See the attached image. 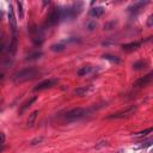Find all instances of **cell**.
Here are the masks:
<instances>
[{"instance_id": "obj_6", "label": "cell", "mask_w": 153, "mask_h": 153, "mask_svg": "<svg viewBox=\"0 0 153 153\" xmlns=\"http://www.w3.org/2000/svg\"><path fill=\"white\" fill-rule=\"evenodd\" d=\"M152 78H153V73H148V74H146V75H143V76H141V78L136 79V80L134 81L133 86H134L135 88L145 87V86H147V85L152 81Z\"/></svg>"}, {"instance_id": "obj_9", "label": "cell", "mask_w": 153, "mask_h": 153, "mask_svg": "<svg viewBox=\"0 0 153 153\" xmlns=\"http://www.w3.org/2000/svg\"><path fill=\"white\" fill-rule=\"evenodd\" d=\"M104 7H102V6H97V7H92L91 10H90V16L91 17H93V18H99V17H102L103 14H104Z\"/></svg>"}, {"instance_id": "obj_10", "label": "cell", "mask_w": 153, "mask_h": 153, "mask_svg": "<svg viewBox=\"0 0 153 153\" xmlns=\"http://www.w3.org/2000/svg\"><path fill=\"white\" fill-rule=\"evenodd\" d=\"M36 99H37V97L35 96V97H31L30 99H27L26 102H24V103H23V105H22V106H20V109H19V115H22V114H23L27 108H30V106L36 102Z\"/></svg>"}, {"instance_id": "obj_26", "label": "cell", "mask_w": 153, "mask_h": 153, "mask_svg": "<svg viewBox=\"0 0 153 153\" xmlns=\"http://www.w3.org/2000/svg\"><path fill=\"white\" fill-rule=\"evenodd\" d=\"M87 27H88V30H93V29L96 27V23H90V24L87 25Z\"/></svg>"}, {"instance_id": "obj_16", "label": "cell", "mask_w": 153, "mask_h": 153, "mask_svg": "<svg viewBox=\"0 0 153 153\" xmlns=\"http://www.w3.org/2000/svg\"><path fill=\"white\" fill-rule=\"evenodd\" d=\"M153 131V128H147V129H145V130H141V131H137V133H135L134 134V137L135 139H142V137H145V136H147L149 133H152Z\"/></svg>"}, {"instance_id": "obj_1", "label": "cell", "mask_w": 153, "mask_h": 153, "mask_svg": "<svg viewBox=\"0 0 153 153\" xmlns=\"http://www.w3.org/2000/svg\"><path fill=\"white\" fill-rule=\"evenodd\" d=\"M39 73H41V71L37 67H35V66H32V67H25L23 69L17 71L16 73H13L12 74V80L14 82H17V84L18 82L29 81V80H32V79L37 78L39 75Z\"/></svg>"}, {"instance_id": "obj_3", "label": "cell", "mask_w": 153, "mask_h": 153, "mask_svg": "<svg viewBox=\"0 0 153 153\" xmlns=\"http://www.w3.org/2000/svg\"><path fill=\"white\" fill-rule=\"evenodd\" d=\"M137 110V106L136 105H130L123 110H120L117 112H114V114H110L106 116V118L109 120H112V118H127V117H130L133 116Z\"/></svg>"}, {"instance_id": "obj_21", "label": "cell", "mask_w": 153, "mask_h": 153, "mask_svg": "<svg viewBox=\"0 0 153 153\" xmlns=\"http://www.w3.org/2000/svg\"><path fill=\"white\" fill-rule=\"evenodd\" d=\"M16 5H17V8H18V13H19V19H23V17H24V11H23V4H22L20 1H17V2H16Z\"/></svg>"}, {"instance_id": "obj_20", "label": "cell", "mask_w": 153, "mask_h": 153, "mask_svg": "<svg viewBox=\"0 0 153 153\" xmlns=\"http://www.w3.org/2000/svg\"><path fill=\"white\" fill-rule=\"evenodd\" d=\"M147 4H148V2H136V4H134L133 6H130L128 10H129L130 12H133V11L136 12V11H139L140 8H142V7H143L145 5H147Z\"/></svg>"}, {"instance_id": "obj_5", "label": "cell", "mask_w": 153, "mask_h": 153, "mask_svg": "<svg viewBox=\"0 0 153 153\" xmlns=\"http://www.w3.org/2000/svg\"><path fill=\"white\" fill-rule=\"evenodd\" d=\"M57 84V79H45L41 82H38L35 87H33V91H43V90H47V88H50L53 86H55Z\"/></svg>"}, {"instance_id": "obj_29", "label": "cell", "mask_w": 153, "mask_h": 153, "mask_svg": "<svg viewBox=\"0 0 153 153\" xmlns=\"http://www.w3.org/2000/svg\"><path fill=\"white\" fill-rule=\"evenodd\" d=\"M117 153H122V151H118V152H117Z\"/></svg>"}, {"instance_id": "obj_22", "label": "cell", "mask_w": 153, "mask_h": 153, "mask_svg": "<svg viewBox=\"0 0 153 153\" xmlns=\"http://www.w3.org/2000/svg\"><path fill=\"white\" fill-rule=\"evenodd\" d=\"M152 139H148V140H146V141H142L141 142V145L140 146H137V148H146V147H149V146H152Z\"/></svg>"}, {"instance_id": "obj_2", "label": "cell", "mask_w": 153, "mask_h": 153, "mask_svg": "<svg viewBox=\"0 0 153 153\" xmlns=\"http://www.w3.org/2000/svg\"><path fill=\"white\" fill-rule=\"evenodd\" d=\"M93 109H85V108H75V109H72L67 112H65L62 115V118L63 121L66 122H74V121H79L84 117H86L87 115L91 114Z\"/></svg>"}, {"instance_id": "obj_17", "label": "cell", "mask_w": 153, "mask_h": 153, "mask_svg": "<svg viewBox=\"0 0 153 153\" xmlns=\"http://www.w3.org/2000/svg\"><path fill=\"white\" fill-rule=\"evenodd\" d=\"M41 56H43V53L39 51V50H36V51L29 53L27 56H26V60H36V59H39Z\"/></svg>"}, {"instance_id": "obj_28", "label": "cell", "mask_w": 153, "mask_h": 153, "mask_svg": "<svg viewBox=\"0 0 153 153\" xmlns=\"http://www.w3.org/2000/svg\"><path fill=\"white\" fill-rule=\"evenodd\" d=\"M2 78H4V74H0V80H1Z\"/></svg>"}, {"instance_id": "obj_12", "label": "cell", "mask_w": 153, "mask_h": 153, "mask_svg": "<svg viewBox=\"0 0 153 153\" xmlns=\"http://www.w3.org/2000/svg\"><path fill=\"white\" fill-rule=\"evenodd\" d=\"M50 49L53 51H56V53H60V51H63L66 49V42H59V43H55L50 47Z\"/></svg>"}, {"instance_id": "obj_24", "label": "cell", "mask_w": 153, "mask_h": 153, "mask_svg": "<svg viewBox=\"0 0 153 153\" xmlns=\"http://www.w3.org/2000/svg\"><path fill=\"white\" fill-rule=\"evenodd\" d=\"M42 140H43V139H42V137H36V139H33V140H32V141H31V145H36V143H37V142H41V141H42Z\"/></svg>"}, {"instance_id": "obj_18", "label": "cell", "mask_w": 153, "mask_h": 153, "mask_svg": "<svg viewBox=\"0 0 153 153\" xmlns=\"http://www.w3.org/2000/svg\"><path fill=\"white\" fill-rule=\"evenodd\" d=\"M91 69H92V67H91V66H84V67H81V68H79V69H78L76 74H78L79 76H84V75L88 74V73L91 72Z\"/></svg>"}, {"instance_id": "obj_23", "label": "cell", "mask_w": 153, "mask_h": 153, "mask_svg": "<svg viewBox=\"0 0 153 153\" xmlns=\"http://www.w3.org/2000/svg\"><path fill=\"white\" fill-rule=\"evenodd\" d=\"M5 134L2 131H0V146H4L5 145Z\"/></svg>"}, {"instance_id": "obj_27", "label": "cell", "mask_w": 153, "mask_h": 153, "mask_svg": "<svg viewBox=\"0 0 153 153\" xmlns=\"http://www.w3.org/2000/svg\"><path fill=\"white\" fill-rule=\"evenodd\" d=\"M4 151V146H0V153Z\"/></svg>"}, {"instance_id": "obj_4", "label": "cell", "mask_w": 153, "mask_h": 153, "mask_svg": "<svg viewBox=\"0 0 153 153\" xmlns=\"http://www.w3.org/2000/svg\"><path fill=\"white\" fill-rule=\"evenodd\" d=\"M61 20V8H53L50 11V13L47 17L45 20V25L48 26H54L56 25Z\"/></svg>"}, {"instance_id": "obj_14", "label": "cell", "mask_w": 153, "mask_h": 153, "mask_svg": "<svg viewBox=\"0 0 153 153\" xmlns=\"http://www.w3.org/2000/svg\"><path fill=\"white\" fill-rule=\"evenodd\" d=\"M37 115H38V110H35V111H32V112L29 115V118H27V121H26L27 127H32V126L35 124V121H36V118H37Z\"/></svg>"}, {"instance_id": "obj_25", "label": "cell", "mask_w": 153, "mask_h": 153, "mask_svg": "<svg viewBox=\"0 0 153 153\" xmlns=\"http://www.w3.org/2000/svg\"><path fill=\"white\" fill-rule=\"evenodd\" d=\"M147 25H148V26H152V25H153V16H149V17H148Z\"/></svg>"}, {"instance_id": "obj_7", "label": "cell", "mask_w": 153, "mask_h": 153, "mask_svg": "<svg viewBox=\"0 0 153 153\" xmlns=\"http://www.w3.org/2000/svg\"><path fill=\"white\" fill-rule=\"evenodd\" d=\"M8 24H10V27H11L13 35H16V31H17V19H16V16H14L13 7L11 5L8 7Z\"/></svg>"}, {"instance_id": "obj_13", "label": "cell", "mask_w": 153, "mask_h": 153, "mask_svg": "<svg viewBox=\"0 0 153 153\" xmlns=\"http://www.w3.org/2000/svg\"><path fill=\"white\" fill-rule=\"evenodd\" d=\"M92 90V87L91 86H82V87H79V88H75L74 91H73V93L74 94H78V96H85L88 91H91Z\"/></svg>"}, {"instance_id": "obj_19", "label": "cell", "mask_w": 153, "mask_h": 153, "mask_svg": "<svg viewBox=\"0 0 153 153\" xmlns=\"http://www.w3.org/2000/svg\"><path fill=\"white\" fill-rule=\"evenodd\" d=\"M16 50H17V36L13 35L12 42H11V44H10V54L13 55V54L16 53Z\"/></svg>"}, {"instance_id": "obj_15", "label": "cell", "mask_w": 153, "mask_h": 153, "mask_svg": "<svg viewBox=\"0 0 153 153\" xmlns=\"http://www.w3.org/2000/svg\"><path fill=\"white\" fill-rule=\"evenodd\" d=\"M103 59H105V60H108V61H110L112 63H117V65L121 63V59L118 56H115V55H111V54H104Z\"/></svg>"}, {"instance_id": "obj_11", "label": "cell", "mask_w": 153, "mask_h": 153, "mask_svg": "<svg viewBox=\"0 0 153 153\" xmlns=\"http://www.w3.org/2000/svg\"><path fill=\"white\" fill-rule=\"evenodd\" d=\"M148 67V62L147 61H143V60H140V61H136L133 63V69L134 71H141V69H145Z\"/></svg>"}, {"instance_id": "obj_8", "label": "cell", "mask_w": 153, "mask_h": 153, "mask_svg": "<svg viewBox=\"0 0 153 153\" xmlns=\"http://www.w3.org/2000/svg\"><path fill=\"white\" fill-rule=\"evenodd\" d=\"M140 45H141V42H130V43L122 44V49L124 51H134V50L139 49Z\"/></svg>"}]
</instances>
